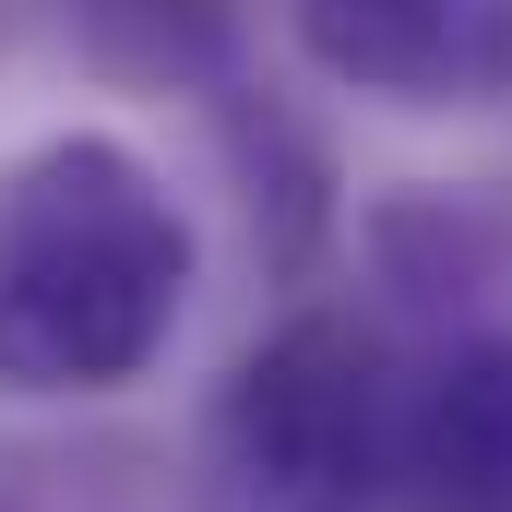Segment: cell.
<instances>
[{
    "label": "cell",
    "mask_w": 512,
    "mask_h": 512,
    "mask_svg": "<svg viewBox=\"0 0 512 512\" xmlns=\"http://www.w3.org/2000/svg\"><path fill=\"white\" fill-rule=\"evenodd\" d=\"M203 286L191 203L120 131H36L0 155V393L108 405L155 382Z\"/></svg>",
    "instance_id": "1"
},
{
    "label": "cell",
    "mask_w": 512,
    "mask_h": 512,
    "mask_svg": "<svg viewBox=\"0 0 512 512\" xmlns=\"http://www.w3.org/2000/svg\"><path fill=\"white\" fill-rule=\"evenodd\" d=\"M417 358L370 310H286L215 382V477L239 512H382L405 501Z\"/></svg>",
    "instance_id": "2"
},
{
    "label": "cell",
    "mask_w": 512,
    "mask_h": 512,
    "mask_svg": "<svg viewBox=\"0 0 512 512\" xmlns=\"http://www.w3.org/2000/svg\"><path fill=\"white\" fill-rule=\"evenodd\" d=\"M96 72L155 84V96H239L251 84V0H60Z\"/></svg>",
    "instance_id": "6"
},
{
    "label": "cell",
    "mask_w": 512,
    "mask_h": 512,
    "mask_svg": "<svg viewBox=\"0 0 512 512\" xmlns=\"http://www.w3.org/2000/svg\"><path fill=\"white\" fill-rule=\"evenodd\" d=\"M358 262L382 286L393 322H417L429 346L441 334H489L512 298V203L489 191H453V179H405L358 215Z\"/></svg>",
    "instance_id": "4"
},
{
    "label": "cell",
    "mask_w": 512,
    "mask_h": 512,
    "mask_svg": "<svg viewBox=\"0 0 512 512\" xmlns=\"http://www.w3.org/2000/svg\"><path fill=\"white\" fill-rule=\"evenodd\" d=\"M405 501L417 512H512V322L441 334L417 358Z\"/></svg>",
    "instance_id": "5"
},
{
    "label": "cell",
    "mask_w": 512,
    "mask_h": 512,
    "mask_svg": "<svg viewBox=\"0 0 512 512\" xmlns=\"http://www.w3.org/2000/svg\"><path fill=\"white\" fill-rule=\"evenodd\" d=\"M274 12L334 96H370L405 120L512 96V0H274Z\"/></svg>",
    "instance_id": "3"
}]
</instances>
